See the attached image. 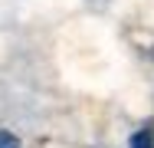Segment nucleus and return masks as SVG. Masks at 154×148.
<instances>
[{"mask_svg":"<svg viewBox=\"0 0 154 148\" xmlns=\"http://www.w3.org/2000/svg\"><path fill=\"white\" fill-rule=\"evenodd\" d=\"M128 145H131V148H154V132H151V128L134 132V135L128 138Z\"/></svg>","mask_w":154,"mask_h":148,"instance_id":"1","label":"nucleus"},{"mask_svg":"<svg viewBox=\"0 0 154 148\" xmlns=\"http://www.w3.org/2000/svg\"><path fill=\"white\" fill-rule=\"evenodd\" d=\"M0 148H20V138L7 128H0Z\"/></svg>","mask_w":154,"mask_h":148,"instance_id":"2","label":"nucleus"}]
</instances>
